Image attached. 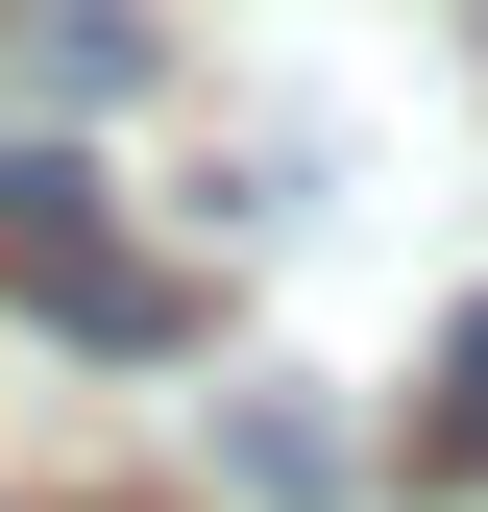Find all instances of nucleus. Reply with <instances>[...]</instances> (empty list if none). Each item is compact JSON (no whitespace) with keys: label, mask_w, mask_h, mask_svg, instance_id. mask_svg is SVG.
I'll return each mask as SVG.
<instances>
[{"label":"nucleus","mask_w":488,"mask_h":512,"mask_svg":"<svg viewBox=\"0 0 488 512\" xmlns=\"http://www.w3.org/2000/svg\"><path fill=\"white\" fill-rule=\"evenodd\" d=\"M0 293L49 317V342H196V269L171 244H122V220H74V171L0 122Z\"/></svg>","instance_id":"f257e3e1"},{"label":"nucleus","mask_w":488,"mask_h":512,"mask_svg":"<svg viewBox=\"0 0 488 512\" xmlns=\"http://www.w3.org/2000/svg\"><path fill=\"white\" fill-rule=\"evenodd\" d=\"M415 464H440V488H488V293H464V342H440V415H415Z\"/></svg>","instance_id":"7ed1b4c3"},{"label":"nucleus","mask_w":488,"mask_h":512,"mask_svg":"<svg viewBox=\"0 0 488 512\" xmlns=\"http://www.w3.org/2000/svg\"><path fill=\"white\" fill-rule=\"evenodd\" d=\"M122 98H147V25H98V0L0 25V122H25V147H49V122H122Z\"/></svg>","instance_id":"f03ea898"}]
</instances>
